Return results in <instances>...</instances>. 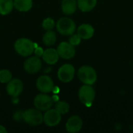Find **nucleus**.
Here are the masks:
<instances>
[{
    "mask_svg": "<svg viewBox=\"0 0 133 133\" xmlns=\"http://www.w3.org/2000/svg\"><path fill=\"white\" fill-rule=\"evenodd\" d=\"M42 67V62L39 57L37 56H31L26 58L24 62L23 68L26 72L30 74H34L38 72Z\"/></svg>",
    "mask_w": 133,
    "mask_h": 133,
    "instance_id": "1a4fd4ad",
    "label": "nucleus"
},
{
    "mask_svg": "<svg viewBox=\"0 0 133 133\" xmlns=\"http://www.w3.org/2000/svg\"><path fill=\"white\" fill-rule=\"evenodd\" d=\"M42 58L44 62L48 65H55L58 62L59 59V55L57 51V49L55 48H48L44 51L42 55Z\"/></svg>",
    "mask_w": 133,
    "mask_h": 133,
    "instance_id": "4468645a",
    "label": "nucleus"
},
{
    "mask_svg": "<svg viewBox=\"0 0 133 133\" xmlns=\"http://www.w3.org/2000/svg\"><path fill=\"white\" fill-rule=\"evenodd\" d=\"M71 37H69V42L72 44V45H73L74 47L75 46H78L79 44H80V42H81V37L78 35V34H72V35H70Z\"/></svg>",
    "mask_w": 133,
    "mask_h": 133,
    "instance_id": "b1692460",
    "label": "nucleus"
},
{
    "mask_svg": "<svg viewBox=\"0 0 133 133\" xmlns=\"http://www.w3.org/2000/svg\"><path fill=\"white\" fill-rule=\"evenodd\" d=\"M78 97L82 104L87 107H90L95 99V90L92 85H83L79 90Z\"/></svg>",
    "mask_w": 133,
    "mask_h": 133,
    "instance_id": "39448f33",
    "label": "nucleus"
},
{
    "mask_svg": "<svg viewBox=\"0 0 133 133\" xmlns=\"http://www.w3.org/2000/svg\"><path fill=\"white\" fill-rule=\"evenodd\" d=\"M75 67L72 65H62L58 70V78L62 83H69L73 79L75 76Z\"/></svg>",
    "mask_w": 133,
    "mask_h": 133,
    "instance_id": "0eeeda50",
    "label": "nucleus"
},
{
    "mask_svg": "<svg viewBox=\"0 0 133 133\" xmlns=\"http://www.w3.org/2000/svg\"><path fill=\"white\" fill-rule=\"evenodd\" d=\"M55 26V22L52 18L48 17L44 19L42 22V27L45 30H53Z\"/></svg>",
    "mask_w": 133,
    "mask_h": 133,
    "instance_id": "5701e85b",
    "label": "nucleus"
},
{
    "mask_svg": "<svg viewBox=\"0 0 133 133\" xmlns=\"http://www.w3.org/2000/svg\"><path fill=\"white\" fill-rule=\"evenodd\" d=\"M55 108L61 114V115H65L69 111V104L64 101H58L55 106Z\"/></svg>",
    "mask_w": 133,
    "mask_h": 133,
    "instance_id": "412c9836",
    "label": "nucleus"
},
{
    "mask_svg": "<svg viewBox=\"0 0 133 133\" xmlns=\"http://www.w3.org/2000/svg\"><path fill=\"white\" fill-rule=\"evenodd\" d=\"M57 40L56 34L52 30H47L43 36V43L46 46H51L55 44Z\"/></svg>",
    "mask_w": 133,
    "mask_h": 133,
    "instance_id": "aec40b11",
    "label": "nucleus"
},
{
    "mask_svg": "<svg viewBox=\"0 0 133 133\" xmlns=\"http://www.w3.org/2000/svg\"><path fill=\"white\" fill-rule=\"evenodd\" d=\"M57 31L64 36H69L75 33L76 26L75 22L69 17L60 18L56 23Z\"/></svg>",
    "mask_w": 133,
    "mask_h": 133,
    "instance_id": "7ed1b4c3",
    "label": "nucleus"
},
{
    "mask_svg": "<svg viewBox=\"0 0 133 133\" xmlns=\"http://www.w3.org/2000/svg\"><path fill=\"white\" fill-rule=\"evenodd\" d=\"M23 121L30 125H39L44 122V115L41 111L37 108H30L22 114Z\"/></svg>",
    "mask_w": 133,
    "mask_h": 133,
    "instance_id": "20e7f679",
    "label": "nucleus"
},
{
    "mask_svg": "<svg viewBox=\"0 0 133 133\" xmlns=\"http://www.w3.org/2000/svg\"><path fill=\"white\" fill-rule=\"evenodd\" d=\"M78 78L84 84L93 85L97 79V72L95 69L89 65L81 66L78 70Z\"/></svg>",
    "mask_w": 133,
    "mask_h": 133,
    "instance_id": "f03ea898",
    "label": "nucleus"
},
{
    "mask_svg": "<svg viewBox=\"0 0 133 133\" xmlns=\"http://www.w3.org/2000/svg\"><path fill=\"white\" fill-rule=\"evenodd\" d=\"M23 90V83L19 79H12L9 83H7L6 86V92L7 94L12 97H16L20 95Z\"/></svg>",
    "mask_w": 133,
    "mask_h": 133,
    "instance_id": "f8f14e48",
    "label": "nucleus"
},
{
    "mask_svg": "<svg viewBox=\"0 0 133 133\" xmlns=\"http://www.w3.org/2000/svg\"><path fill=\"white\" fill-rule=\"evenodd\" d=\"M83 127V120L78 115L70 117L65 124V129L68 132L76 133L79 132Z\"/></svg>",
    "mask_w": 133,
    "mask_h": 133,
    "instance_id": "ddd939ff",
    "label": "nucleus"
},
{
    "mask_svg": "<svg viewBox=\"0 0 133 133\" xmlns=\"http://www.w3.org/2000/svg\"><path fill=\"white\" fill-rule=\"evenodd\" d=\"M57 51L59 57L64 59H71L76 55V49L69 42L63 41L60 43L57 48Z\"/></svg>",
    "mask_w": 133,
    "mask_h": 133,
    "instance_id": "9b49d317",
    "label": "nucleus"
},
{
    "mask_svg": "<svg viewBox=\"0 0 133 133\" xmlns=\"http://www.w3.org/2000/svg\"><path fill=\"white\" fill-rule=\"evenodd\" d=\"M77 34L83 40H88L91 38L94 34V29L90 24L84 23L80 25L77 29Z\"/></svg>",
    "mask_w": 133,
    "mask_h": 133,
    "instance_id": "2eb2a0df",
    "label": "nucleus"
},
{
    "mask_svg": "<svg viewBox=\"0 0 133 133\" xmlns=\"http://www.w3.org/2000/svg\"><path fill=\"white\" fill-rule=\"evenodd\" d=\"M14 8L13 0H0V14L5 16L9 14Z\"/></svg>",
    "mask_w": 133,
    "mask_h": 133,
    "instance_id": "6ab92c4d",
    "label": "nucleus"
},
{
    "mask_svg": "<svg viewBox=\"0 0 133 133\" xmlns=\"http://www.w3.org/2000/svg\"><path fill=\"white\" fill-rule=\"evenodd\" d=\"M12 79V75L11 72L8 69L0 70V83H7Z\"/></svg>",
    "mask_w": 133,
    "mask_h": 133,
    "instance_id": "4be33fe9",
    "label": "nucleus"
},
{
    "mask_svg": "<svg viewBox=\"0 0 133 133\" xmlns=\"http://www.w3.org/2000/svg\"><path fill=\"white\" fill-rule=\"evenodd\" d=\"M53 102V98L47 94L44 93L37 94L34 99V104L35 108L40 110L41 111H46L47 110L51 108Z\"/></svg>",
    "mask_w": 133,
    "mask_h": 133,
    "instance_id": "423d86ee",
    "label": "nucleus"
},
{
    "mask_svg": "<svg viewBox=\"0 0 133 133\" xmlns=\"http://www.w3.org/2000/svg\"><path fill=\"white\" fill-rule=\"evenodd\" d=\"M14 8L19 12H27L33 6V0H13Z\"/></svg>",
    "mask_w": 133,
    "mask_h": 133,
    "instance_id": "f3484780",
    "label": "nucleus"
},
{
    "mask_svg": "<svg viewBox=\"0 0 133 133\" xmlns=\"http://www.w3.org/2000/svg\"><path fill=\"white\" fill-rule=\"evenodd\" d=\"M34 53L35 54V55H36V56L40 57V56H42V55H43V53H44V50H43V48H41V47H38V46H37V48H35Z\"/></svg>",
    "mask_w": 133,
    "mask_h": 133,
    "instance_id": "393cba45",
    "label": "nucleus"
},
{
    "mask_svg": "<svg viewBox=\"0 0 133 133\" xmlns=\"http://www.w3.org/2000/svg\"><path fill=\"white\" fill-rule=\"evenodd\" d=\"M36 87L40 92L44 94H48L53 91L55 88L52 79L46 75H43L38 77L36 82Z\"/></svg>",
    "mask_w": 133,
    "mask_h": 133,
    "instance_id": "6e6552de",
    "label": "nucleus"
},
{
    "mask_svg": "<svg viewBox=\"0 0 133 133\" xmlns=\"http://www.w3.org/2000/svg\"><path fill=\"white\" fill-rule=\"evenodd\" d=\"M62 119V115L55 108L48 109L44 115V122L49 127H54L58 125Z\"/></svg>",
    "mask_w": 133,
    "mask_h": 133,
    "instance_id": "9d476101",
    "label": "nucleus"
},
{
    "mask_svg": "<svg viewBox=\"0 0 133 133\" xmlns=\"http://www.w3.org/2000/svg\"><path fill=\"white\" fill-rule=\"evenodd\" d=\"M0 133H7V129L3 126L0 125Z\"/></svg>",
    "mask_w": 133,
    "mask_h": 133,
    "instance_id": "a878e982",
    "label": "nucleus"
},
{
    "mask_svg": "<svg viewBox=\"0 0 133 133\" xmlns=\"http://www.w3.org/2000/svg\"><path fill=\"white\" fill-rule=\"evenodd\" d=\"M14 48L17 54L23 57L30 56L35 49L34 43L28 38H19L14 44Z\"/></svg>",
    "mask_w": 133,
    "mask_h": 133,
    "instance_id": "f257e3e1",
    "label": "nucleus"
},
{
    "mask_svg": "<svg viewBox=\"0 0 133 133\" xmlns=\"http://www.w3.org/2000/svg\"><path fill=\"white\" fill-rule=\"evenodd\" d=\"M77 7L84 12H87L94 9L97 0H77Z\"/></svg>",
    "mask_w": 133,
    "mask_h": 133,
    "instance_id": "a211bd4d",
    "label": "nucleus"
},
{
    "mask_svg": "<svg viewBox=\"0 0 133 133\" xmlns=\"http://www.w3.org/2000/svg\"><path fill=\"white\" fill-rule=\"evenodd\" d=\"M77 9L76 0H62V11L65 15L73 14Z\"/></svg>",
    "mask_w": 133,
    "mask_h": 133,
    "instance_id": "dca6fc26",
    "label": "nucleus"
}]
</instances>
